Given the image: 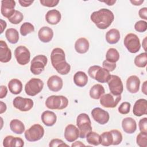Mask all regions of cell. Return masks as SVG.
<instances>
[{
    "instance_id": "cell-29",
    "label": "cell",
    "mask_w": 147,
    "mask_h": 147,
    "mask_svg": "<svg viewBox=\"0 0 147 147\" xmlns=\"http://www.w3.org/2000/svg\"><path fill=\"white\" fill-rule=\"evenodd\" d=\"M120 39L119 31L117 29H111L106 34V41L110 44L117 43Z\"/></svg>"
},
{
    "instance_id": "cell-28",
    "label": "cell",
    "mask_w": 147,
    "mask_h": 147,
    "mask_svg": "<svg viewBox=\"0 0 147 147\" xmlns=\"http://www.w3.org/2000/svg\"><path fill=\"white\" fill-rule=\"evenodd\" d=\"M8 88L11 94L17 95L22 91V83L17 79H13L9 81L8 83Z\"/></svg>"
},
{
    "instance_id": "cell-1",
    "label": "cell",
    "mask_w": 147,
    "mask_h": 147,
    "mask_svg": "<svg viewBox=\"0 0 147 147\" xmlns=\"http://www.w3.org/2000/svg\"><path fill=\"white\" fill-rule=\"evenodd\" d=\"M51 60L52 66L59 74L64 75L70 72L71 66L66 61L64 51L61 48H55L52 51Z\"/></svg>"
},
{
    "instance_id": "cell-48",
    "label": "cell",
    "mask_w": 147,
    "mask_h": 147,
    "mask_svg": "<svg viewBox=\"0 0 147 147\" xmlns=\"http://www.w3.org/2000/svg\"><path fill=\"white\" fill-rule=\"evenodd\" d=\"M7 93V88L5 86H0V98L3 99L4 98Z\"/></svg>"
},
{
    "instance_id": "cell-44",
    "label": "cell",
    "mask_w": 147,
    "mask_h": 147,
    "mask_svg": "<svg viewBox=\"0 0 147 147\" xmlns=\"http://www.w3.org/2000/svg\"><path fill=\"white\" fill-rule=\"evenodd\" d=\"M40 3L46 7H53L56 6L59 2V0H40Z\"/></svg>"
},
{
    "instance_id": "cell-26",
    "label": "cell",
    "mask_w": 147,
    "mask_h": 147,
    "mask_svg": "<svg viewBox=\"0 0 147 147\" xmlns=\"http://www.w3.org/2000/svg\"><path fill=\"white\" fill-rule=\"evenodd\" d=\"M89 47L90 44L88 41L84 37L78 38L75 44V51L80 54L86 53L89 49Z\"/></svg>"
},
{
    "instance_id": "cell-10",
    "label": "cell",
    "mask_w": 147,
    "mask_h": 147,
    "mask_svg": "<svg viewBox=\"0 0 147 147\" xmlns=\"http://www.w3.org/2000/svg\"><path fill=\"white\" fill-rule=\"evenodd\" d=\"M14 56L17 63L21 65H25L30 61V53L25 46L20 45L17 47L14 51Z\"/></svg>"
},
{
    "instance_id": "cell-14",
    "label": "cell",
    "mask_w": 147,
    "mask_h": 147,
    "mask_svg": "<svg viewBox=\"0 0 147 147\" xmlns=\"http://www.w3.org/2000/svg\"><path fill=\"white\" fill-rule=\"evenodd\" d=\"M91 113L94 121L100 125H105L107 123L110 118L109 113L100 107L93 109Z\"/></svg>"
},
{
    "instance_id": "cell-52",
    "label": "cell",
    "mask_w": 147,
    "mask_h": 147,
    "mask_svg": "<svg viewBox=\"0 0 147 147\" xmlns=\"http://www.w3.org/2000/svg\"><path fill=\"white\" fill-rule=\"evenodd\" d=\"M144 0H138V1H130V2L135 5V6H140L141 5L143 2H144Z\"/></svg>"
},
{
    "instance_id": "cell-5",
    "label": "cell",
    "mask_w": 147,
    "mask_h": 147,
    "mask_svg": "<svg viewBox=\"0 0 147 147\" xmlns=\"http://www.w3.org/2000/svg\"><path fill=\"white\" fill-rule=\"evenodd\" d=\"M45 106L51 110H63L68 105V99L63 95H51L47 98Z\"/></svg>"
},
{
    "instance_id": "cell-3",
    "label": "cell",
    "mask_w": 147,
    "mask_h": 147,
    "mask_svg": "<svg viewBox=\"0 0 147 147\" xmlns=\"http://www.w3.org/2000/svg\"><path fill=\"white\" fill-rule=\"evenodd\" d=\"M76 125L79 131V137L84 138L88 133L92 131L90 118L86 113H81L77 117Z\"/></svg>"
},
{
    "instance_id": "cell-23",
    "label": "cell",
    "mask_w": 147,
    "mask_h": 147,
    "mask_svg": "<svg viewBox=\"0 0 147 147\" xmlns=\"http://www.w3.org/2000/svg\"><path fill=\"white\" fill-rule=\"evenodd\" d=\"M3 145L5 147H22L24 145V142L20 137L7 136L3 139Z\"/></svg>"
},
{
    "instance_id": "cell-25",
    "label": "cell",
    "mask_w": 147,
    "mask_h": 147,
    "mask_svg": "<svg viewBox=\"0 0 147 147\" xmlns=\"http://www.w3.org/2000/svg\"><path fill=\"white\" fill-rule=\"evenodd\" d=\"M61 15L60 12L56 9L50 10L47 11L45 15L47 22L51 25H56L61 20Z\"/></svg>"
},
{
    "instance_id": "cell-19",
    "label": "cell",
    "mask_w": 147,
    "mask_h": 147,
    "mask_svg": "<svg viewBox=\"0 0 147 147\" xmlns=\"http://www.w3.org/2000/svg\"><path fill=\"white\" fill-rule=\"evenodd\" d=\"M126 88L127 91L131 94H136L139 91L140 80L136 75L129 76L126 80Z\"/></svg>"
},
{
    "instance_id": "cell-16",
    "label": "cell",
    "mask_w": 147,
    "mask_h": 147,
    "mask_svg": "<svg viewBox=\"0 0 147 147\" xmlns=\"http://www.w3.org/2000/svg\"><path fill=\"white\" fill-rule=\"evenodd\" d=\"M79 137V129L74 125L69 124L65 127L64 130V138L67 141L69 142H74Z\"/></svg>"
},
{
    "instance_id": "cell-11",
    "label": "cell",
    "mask_w": 147,
    "mask_h": 147,
    "mask_svg": "<svg viewBox=\"0 0 147 147\" xmlns=\"http://www.w3.org/2000/svg\"><path fill=\"white\" fill-rule=\"evenodd\" d=\"M111 93L114 95H119L123 92V86L121 79L114 75H111L110 79L107 82Z\"/></svg>"
},
{
    "instance_id": "cell-20",
    "label": "cell",
    "mask_w": 147,
    "mask_h": 147,
    "mask_svg": "<svg viewBox=\"0 0 147 147\" xmlns=\"http://www.w3.org/2000/svg\"><path fill=\"white\" fill-rule=\"evenodd\" d=\"M11 59V52L6 42L0 41V61L2 63H7Z\"/></svg>"
},
{
    "instance_id": "cell-9",
    "label": "cell",
    "mask_w": 147,
    "mask_h": 147,
    "mask_svg": "<svg viewBox=\"0 0 147 147\" xmlns=\"http://www.w3.org/2000/svg\"><path fill=\"white\" fill-rule=\"evenodd\" d=\"M124 45L128 51L132 53L138 52L141 48L140 39L134 33H129L124 38Z\"/></svg>"
},
{
    "instance_id": "cell-54",
    "label": "cell",
    "mask_w": 147,
    "mask_h": 147,
    "mask_svg": "<svg viewBox=\"0 0 147 147\" xmlns=\"http://www.w3.org/2000/svg\"><path fill=\"white\" fill-rule=\"evenodd\" d=\"M146 83H147V81L144 82L142 86V91L145 95H146V87H147Z\"/></svg>"
},
{
    "instance_id": "cell-4",
    "label": "cell",
    "mask_w": 147,
    "mask_h": 147,
    "mask_svg": "<svg viewBox=\"0 0 147 147\" xmlns=\"http://www.w3.org/2000/svg\"><path fill=\"white\" fill-rule=\"evenodd\" d=\"M88 74L91 78L102 83H107L111 77L110 72L99 65L91 66L88 70Z\"/></svg>"
},
{
    "instance_id": "cell-50",
    "label": "cell",
    "mask_w": 147,
    "mask_h": 147,
    "mask_svg": "<svg viewBox=\"0 0 147 147\" xmlns=\"http://www.w3.org/2000/svg\"><path fill=\"white\" fill-rule=\"evenodd\" d=\"M1 103V106H0V114H2L4 112L6 111L7 107H6V105L3 103L2 101H1L0 102Z\"/></svg>"
},
{
    "instance_id": "cell-36",
    "label": "cell",
    "mask_w": 147,
    "mask_h": 147,
    "mask_svg": "<svg viewBox=\"0 0 147 147\" xmlns=\"http://www.w3.org/2000/svg\"><path fill=\"white\" fill-rule=\"evenodd\" d=\"M147 63V54L146 52L141 53L136 56L134 64L140 68L145 67Z\"/></svg>"
},
{
    "instance_id": "cell-41",
    "label": "cell",
    "mask_w": 147,
    "mask_h": 147,
    "mask_svg": "<svg viewBox=\"0 0 147 147\" xmlns=\"http://www.w3.org/2000/svg\"><path fill=\"white\" fill-rule=\"evenodd\" d=\"M134 29L138 32L143 33L147 29V22L143 20L138 21L135 24Z\"/></svg>"
},
{
    "instance_id": "cell-13",
    "label": "cell",
    "mask_w": 147,
    "mask_h": 147,
    "mask_svg": "<svg viewBox=\"0 0 147 147\" xmlns=\"http://www.w3.org/2000/svg\"><path fill=\"white\" fill-rule=\"evenodd\" d=\"M33 101L30 98H22L21 96L16 97L13 101L14 107L21 111H28L32 109L33 106Z\"/></svg>"
},
{
    "instance_id": "cell-35",
    "label": "cell",
    "mask_w": 147,
    "mask_h": 147,
    "mask_svg": "<svg viewBox=\"0 0 147 147\" xmlns=\"http://www.w3.org/2000/svg\"><path fill=\"white\" fill-rule=\"evenodd\" d=\"M100 144L105 146H109L113 144V139L111 133L110 131L103 132L100 135Z\"/></svg>"
},
{
    "instance_id": "cell-7",
    "label": "cell",
    "mask_w": 147,
    "mask_h": 147,
    "mask_svg": "<svg viewBox=\"0 0 147 147\" xmlns=\"http://www.w3.org/2000/svg\"><path fill=\"white\" fill-rule=\"evenodd\" d=\"M44 135V127L40 124H34L25 132V137L28 141L35 142L40 140Z\"/></svg>"
},
{
    "instance_id": "cell-17",
    "label": "cell",
    "mask_w": 147,
    "mask_h": 147,
    "mask_svg": "<svg viewBox=\"0 0 147 147\" xmlns=\"http://www.w3.org/2000/svg\"><path fill=\"white\" fill-rule=\"evenodd\" d=\"M133 114L141 117L147 114V101L145 99H139L134 103L133 109Z\"/></svg>"
},
{
    "instance_id": "cell-30",
    "label": "cell",
    "mask_w": 147,
    "mask_h": 147,
    "mask_svg": "<svg viewBox=\"0 0 147 147\" xmlns=\"http://www.w3.org/2000/svg\"><path fill=\"white\" fill-rule=\"evenodd\" d=\"M10 128L13 133L17 134H21L25 130L23 122L17 119H14L10 121Z\"/></svg>"
},
{
    "instance_id": "cell-39",
    "label": "cell",
    "mask_w": 147,
    "mask_h": 147,
    "mask_svg": "<svg viewBox=\"0 0 147 147\" xmlns=\"http://www.w3.org/2000/svg\"><path fill=\"white\" fill-rule=\"evenodd\" d=\"M137 144L140 147H146L147 146V133L140 132L136 138Z\"/></svg>"
},
{
    "instance_id": "cell-24",
    "label": "cell",
    "mask_w": 147,
    "mask_h": 147,
    "mask_svg": "<svg viewBox=\"0 0 147 147\" xmlns=\"http://www.w3.org/2000/svg\"><path fill=\"white\" fill-rule=\"evenodd\" d=\"M41 118L43 123L47 126H52L57 121V117L55 113L49 110L44 111L41 114Z\"/></svg>"
},
{
    "instance_id": "cell-6",
    "label": "cell",
    "mask_w": 147,
    "mask_h": 147,
    "mask_svg": "<svg viewBox=\"0 0 147 147\" xmlns=\"http://www.w3.org/2000/svg\"><path fill=\"white\" fill-rule=\"evenodd\" d=\"M48 59L43 55H37L33 57L30 64V72L34 75H40L45 69Z\"/></svg>"
},
{
    "instance_id": "cell-47",
    "label": "cell",
    "mask_w": 147,
    "mask_h": 147,
    "mask_svg": "<svg viewBox=\"0 0 147 147\" xmlns=\"http://www.w3.org/2000/svg\"><path fill=\"white\" fill-rule=\"evenodd\" d=\"M138 15L140 17L145 20H147V8L142 7L138 11Z\"/></svg>"
},
{
    "instance_id": "cell-2",
    "label": "cell",
    "mask_w": 147,
    "mask_h": 147,
    "mask_svg": "<svg viewBox=\"0 0 147 147\" xmlns=\"http://www.w3.org/2000/svg\"><path fill=\"white\" fill-rule=\"evenodd\" d=\"M91 20L100 29L109 28L114 20L113 13L108 9H101L94 11L90 16Z\"/></svg>"
},
{
    "instance_id": "cell-43",
    "label": "cell",
    "mask_w": 147,
    "mask_h": 147,
    "mask_svg": "<svg viewBox=\"0 0 147 147\" xmlns=\"http://www.w3.org/2000/svg\"><path fill=\"white\" fill-rule=\"evenodd\" d=\"M102 65L103 68L107 70L109 72H111L114 71L116 68V63H112L110 61H109L106 60H104L102 63Z\"/></svg>"
},
{
    "instance_id": "cell-49",
    "label": "cell",
    "mask_w": 147,
    "mask_h": 147,
    "mask_svg": "<svg viewBox=\"0 0 147 147\" xmlns=\"http://www.w3.org/2000/svg\"><path fill=\"white\" fill-rule=\"evenodd\" d=\"M33 1H27V0H19L18 2L20 5L22 7H28L30 6L33 3Z\"/></svg>"
},
{
    "instance_id": "cell-42",
    "label": "cell",
    "mask_w": 147,
    "mask_h": 147,
    "mask_svg": "<svg viewBox=\"0 0 147 147\" xmlns=\"http://www.w3.org/2000/svg\"><path fill=\"white\" fill-rule=\"evenodd\" d=\"M131 105L128 102H122L118 107V111L121 114H127L129 113Z\"/></svg>"
},
{
    "instance_id": "cell-46",
    "label": "cell",
    "mask_w": 147,
    "mask_h": 147,
    "mask_svg": "<svg viewBox=\"0 0 147 147\" xmlns=\"http://www.w3.org/2000/svg\"><path fill=\"white\" fill-rule=\"evenodd\" d=\"M138 126L141 132L147 133V118L146 117L140 120Z\"/></svg>"
},
{
    "instance_id": "cell-15",
    "label": "cell",
    "mask_w": 147,
    "mask_h": 147,
    "mask_svg": "<svg viewBox=\"0 0 147 147\" xmlns=\"http://www.w3.org/2000/svg\"><path fill=\"white\" fill-rule=\"evenodd\" d=\"M16 2L13 0H2L1 1V11L2 16L9 18L15 12Z\"/></svg>"
},
{
    "instance_id": "cell-38",
    "label": "cell",
    "mask_w": 147,
    "mask_h": 147,
    "mask_svg": "<svg viewBox=\"0 0 147 147\" xmlns=\"http://www.w3.org/2000/svg\"><path fill=\"white\" fill-rule=\"evenodd\" d=\"M23 14L18 10H16L14 14L8 20L13 24H18L23 20Z\"/></svg>"
},
{
    "instance_id": "cell-34",
    "label": "cell",
    "mask_w": 147,
    "mask_h": 147,
    "mask_svg": "<svg viewBox=\"0 0 147 147\" xmlns=\"http://www.w3.org/2000/svg\"><path fill=\"white\" fill-rule=\"evenodd\" d=\"M106 59L109 61L116 63L119 59V53L118 51L113 48L109 49L106 53Z\"/></svg>"
},
{
    "instance_id": "cell-21",
    "label": "cell",
    "mask_w": 147,
    "mask_h": 147,
    "mask_svg": "<svg viewBox=\"0 0 147 147\" xmlns=\"http://www.w3.org/2000/svg\"><path fill=\"white\" fill-rule=\"evenodd\" d=\"M122 127L123 130L127 134L134 133L137 129V123L136 121L131 117H126L122 121Z\"/></svg>"
},
{
    "instance_id": "cell-55",
    "label": "cell",
    "mask_w": 147,
    "mask_h": 147,
    "mask_svg": "<svg viewBox=\"0 0 147 147\" xmlns=\"http://www.w3.org/2000/svg\"><path fill=\"white\" fill-rule=\"evenodd\" d=\"M102 2L106 3L109 6H112L116 2V1H102Z\"/></svg>"
},
{
    "instance_id": "cell-40",
    "label": "cell",
    "mask_w": 147,
    "mask_h": 147,
    "mask_svg": "<svg viewBox=\"0 0 147 147\" xmlns=\"http://www.w3.org/2000/svg\"><path fill=\"white\" fill-rule=\"evenodd\" d=\"M110 132L111 133L113 139V142L112 145H117L119 144L122 141V135L121 131H119L118 130L114 129V130H111Z\"/></svg>"
},
{
    "instance_id": "cell-22",
    "label": "cell",
    "mask_w": 147,
    "mask_h": 147,
    "mask_svg": "<svg viewBox=\"0 0 147 147\" xmlns=\"http://www.w3.org/2000/svg\"><path fill=\"white\" fill-rule=\"evenodd\" d=\"M38 37L41 42H49L53 37V30L48 26H43L40 29L38 32Z\"/></svg>"
},
{
    "instance_id": "cell-45",
    "label": "cell",
    "mask_w": 147,
    "mask_h": 147,
    "mask_svg": "<svg viewBox=\"0 0 147 147\" xmlns=\"http://www.w3.org/2000/svg\"><path fill=\"white\" fill-rule=\"evenodd\" d=\"M50 147H56V146H68L67 144L64 143L61 140L58 138H55L52 140L49 144Z\"/></svg>"
},
{
    "instance_id": "cell-12",
    "label": "cell",
    "mask_w": 147,
    "mask_h": 147,
    "mask_svg": "<svg viewBox=\"0 0 147 147\" xmlns=\"http://www.w3.org/2000/svg\"><path fill=\"white\" fill-rule=\"evenodd\" d=\"M121 99V95H114L111 93L103 95L100 98V105L106 108L115 107Z\"/></svg>"
},
{
    "instance_id": "cell-32",
    "label": "cell",
    "mask_w": 147,
    "mask_h": 147,
    "mask_svg": "<svg viewBox=\"0 0 147 147\" xmlns=\"http://www.w3.org/2000/svg\"><path fill=\"white\" fill-rule=\"evenodd\" d=\"M5 36L7 41L13 44H16L19 40L18 31L14 28H9L5 32Z\"/></svg>"
},
{
    "instance_id": "cell-56",
    "label": "cell",
    "mask_w": 147,
    "mask_h": 147,
    "mask_svg": "<svg viewBox=\"0 0 147 147\" xmlns=\"http://www.w3.org/2000/svg\"><path fill=\"white\" fill-rule=\"evenodd\" d=\"M146 38L145 37L143 41V42H142V46L144 47V50L146 51Z\"/></svg>"
},
{
    "instance_id": "cell-27",
    "label": "cell",
    "mask_w": 147,
    "mask_h": 147,
    "mask_svg": "<svg viewBox=\"0 0 147 147\" xmlns=\"http://www.w3.org/2000/svg\"><path fill=\"white\" fill-rule=\"evenodd\" d=\"M74 82L78 87H84L87 84L88 82L87 74L83 71L76 72L74 76Z\"/></svg>"
},
{
    "instance_id": "cell-8",
    "label": "cell",
    "mask_w": 147,
    "mask_h": 147,
    "mask_svg": "<svg viewBox=\"0 0 147 147\" xmlns=\"http://www.w3.org/2000/svg\"><path fill=\"white\" fill-rule=\"evenodd\" d=\"M44 87V82L40 79L32 78L30 79L25 86L26 94L31 96H34L40 93Z\"/></svg>"
},
{
    "instance_id": "cell-31",
    "label": "cell",
    "mask_w": 147,
    "mask_h": 147,
    "mask_svg": "<svg viewBox=\"0 0 147 147\" xmlns=\"http://www.w3.org/2000/svg\"><path fill=\"white\" fill-rule=\"evenodd\" d=\"M105 94V88L100 84L94 85L90 90V96L94 99H99Z\"/></svg>"
},
{
    "instance_id": "cell-18",
    "label": "cell",
    "mask_w": 147,
    "mask_h": 147,
    "mask_svg": "<svg viewBox=\"0 0 147 147\" xmlns=\"http://www.w3.org/2000/svg\"><path fill=\"white\" fill-rule=\"evenodd\" d=\"M63 86L62 79L57 76L52 75L49 78L47 81V86L49 90L53 92H57L60 91Z\"/></svg>"
},
{
    "instance_id": "cell-37",
    "label": "cell",
    "mask_w": 147,
    "mask_h": 147,
    "mask_svg": "<svg viewBox=\"0 0 147 147\" xmlns=\"http://www.w3.org/2000/svg\"><path fill=\"white\" fill-rule=\"evenodd\" d=\"M20 33L22 36H25L27 34L34 32V27L30 22H24L20 27Z\"/></svg>"
},
{
    "instance_id": "cell-51",
    "label": "cell",
    "mask_w": 147,
    "mask_h": 147,
    "mask_svg": "<svg viewBox=\"0 0 147 147\" xmlns=\"http://www.w3.org/2000/svg\"><path fill=\"white\" fill-rule=\"evenodd\" d=\"M1 33L2 34L3 32V30L4 29L6 28V26H7V24H6V22L3 21V20H1Z\"/></svg>"
},
{
    "instance_id": "cell-33",
    "label": "cell",
    "mask_w": 147,
    "mask_h": 147,
    "mask_svg": "<svg viewBox=\"0 0 147 147\" xmlns=\"http://www.w3.org/2000/svg\"><path fill=\"white\" fill-rule=\"evenodd\" d=\"M87 142L92 145L98 146L100 144V137L99 134L96 132L90 131L86 136Z\"/></svg>"
},
{
    "instance_id": "cell-53",
    "label": "cell",
    "mask_w": 147,
    "mask_h": 147,
    "mask_svg": "<svg viewBox=\"0 0 147 147\" xmlns=\"http://www.w3.org/2000/svg\"><path fill=\"white\" fill-rule=\"evenodd\" d=\"M85 146V145L83 144L81 141H76L71 145V146H72V147L73 146Z\"/></svg>"
}]
</instances>
